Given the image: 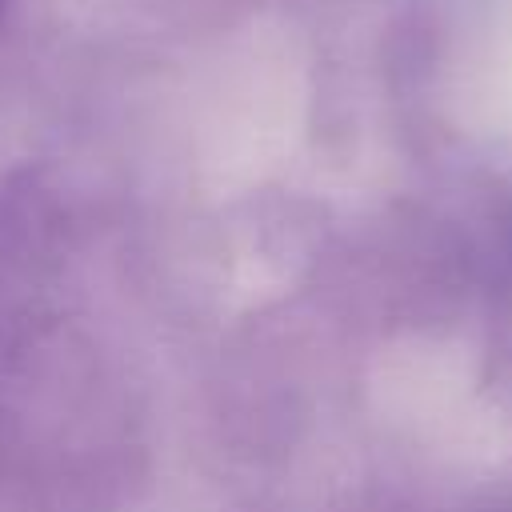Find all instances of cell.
<instances>
[{
  "mask_svg": "<svg viewBox=\"0 0 512 512\" xmlns=\"http://www.w3.org/2000/svg\"><path fill=\"white\" fill-rule=\"evenodd\" d=\"M0 12H4V0H0Z\"/></svg>",
  "mask_w": 512,
  "mask_h": 512,
  "instance_id": "cell-1",
  "label": "cell"
}]
</instances>
